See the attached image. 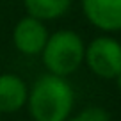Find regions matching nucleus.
Wrapping results in <instances>:
<instances>
[{"label": "nucleus", "instance_id": "8", "mask_svg": "<svg viewBox=\"0 0 121 121\" xmlns=\"http://www.w3.org/2000/svg\"><path fill=\"white\" fill-rule=\"evenodd\" d=\"M66 121H110V116L102 107H87L78 114L68 117Z\"/></svg>", "mask_w": 121, "mask_h": 121}, {"label": "nucleus", "instance_id": "3", "mask_svg": "<svg viewBox=\"0 0 121 121\" xmlns=\"http://www.w3.org/2000/svg\"><path fill=\"white\" fill-rule=\"evenodd\" d=\"M84 62L100 78H116L121 71V43L110 36L95 38L86 46Z\"/></svg>", "mask_w": 121, "mask_h": 121}, {"label": "nucleus", "instance_id": "5", "mask_svg": "<svg viewBox=\"0 0 121 121\" xmlns=\"http://www.w3.org/2000/svg\"><path fill=\"white\" fill-rule=\"evenodd\" d=\"M82 13L91 25L103 32L121 30V0H80Z\"/></svg>", "mask_w": 121, "mask_h": 121}, {"label": "nucleus", "instance_id": "2", "mask_svg": "<svg viewBox=\"0 0 121 121\" xmlns=\"http://www.w3.org/2000/svg\"><path fill=\"white\" fill-rule=\"evenodd\" d=\"M86 55V45L75 30H57L48 36L41 60L46 71L57 77H68L82 66Z\"/></svg>", "mask_w": 121, "mask_h": 121}, {"label": "nucleus", "instance_id": "1", "mask_svg": "<svg viewBox=\"0 0 121 121\" xmlns=\"http://www.w3.org/2000/svg\"><path fill=\"white\" fill-rule=\"evenodd\" d=\"M75 103V93L66 77L52 73L39 77L27 96L29 112L34 121H66Z\"/></svg>", "mask_w": 121, "mask_h": 121}, {"label": "nucleus", "instance_id": "9", "mask_svg": "<svg viewBox=\"0 0 121 121\" xmlns=\"http://www.w3.org/2000/svg\"><path fill=\"white\" fill-rule=\"evenodd\" d=\"M114 80H116V84H117V89L121 91V71L116 75V78H114Z\"/></svg>", "mask_w": 121, "mask_h": 121}, {"label": "nucleus", "instance_id": "7", "mask_svg": "<svg viewBox=\"0 0 121 121\" xmlns=\"http://www.w3.org/2000/svg\"><path fill=\"white\" fill-rule=\"evenodd\" d=\"M73 0H23L27 14L41 22H52L69 11Z\"/></svg>", "mask_w": 121, "mask_h": 121}, {"label": "nucleus", "instance_id": "4", "mask_svg": "<svg viewBox=\"0 0 121 121\" xmlns=\"http://www.w3.org/2000/svg\"><path fill=\"white\" fill-rule=\"evenodd\" d=\"M48 36L50 32L45 22L27 14L22 20H18V23L13 29V45L23 55H41Z\"/></svg>", "mask_w": 121, "mask_h": 121}, {"label": "nucleus", "instance_id": "6", "mask_svg": "<svg viewBox=\"0 0 121 121\" xmlns=\"http://www.w3.org/2000/svg\"><path fill=\"white\" fill-rule=\"evenodd\" d=\"M27 96H29V89L22 77L14 73L0 75V112H18L27 103Z\"/></svg>", "mask_w": 121, "mask_h": 121}]
</instances>
